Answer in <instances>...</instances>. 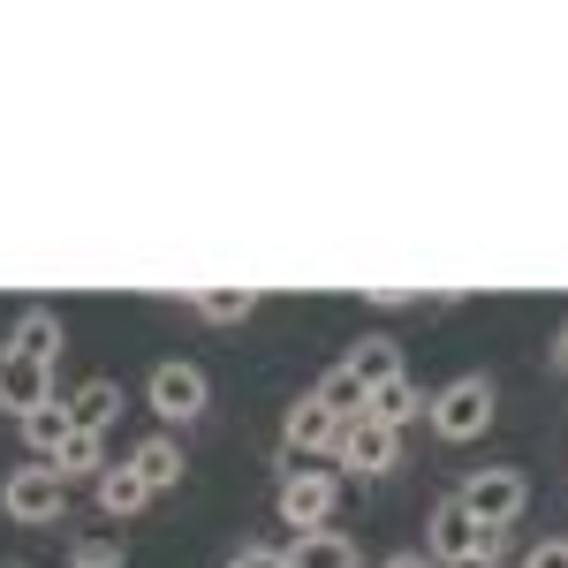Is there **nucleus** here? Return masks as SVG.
<instances>
[{
	"label": "nucleus",
	"instance_id": "obj_1",
	"mask_svg": "<svg viewBox=\"0 0 568 568\" xmlns=\"http://www.w3.org/2000/svg\"><path fill=\"white\" fill-rule=\"evenodd\" d=\"M425 417H433V433H439V439H455V447L485 439V425H493V379H485V372H463V379H447V387L425 402Z\"/></svg>",
	"mask_w": 568,
	"mask_h": 568
},
{
	"label": "nucleus",
	"instance_id": "obj_2",
	"mask_svg": "<svg viewBox=\"0 0 568 568\" xmlns=\"http://www.w3.org/2000/svg\"><path fill=\"white\" fill-rule=\"evenodd\" d=\"M455 500H463V508H470V524L493 538V530H508L530 508V478H524V470H508V463H500V470H470Z\"/></svg>",
	"mask_w": 568,
	"mask_h": 568
},
{
	"label": "nucleus",
	"instance_id": "obj_3",
	"mask_svg": "<svg viewBox=\"0 0 568 568\" xmlns=\"http://www.w3.org/2000/svg\"><path fill=\"white\" fill-rule=\"evenodd\" d=\"M334 500H342V478H334V470H311V463H296V470L281 478V493H273L281 524L296 530V538H304V530H326Z\"/></svg>",
	"mask_w": 568,
	"mask_h": 568
},
{
	"label": "nucleus",
	"instance_id": "obj_4",
	"mask_svg": "<svg viewBox=\"0 0 568 568\" xmlns=\"http://www.w3.org/2000/svg\"><path fill=\"white\" fill-rule=\"evenodd\" d=\"M0 508L16 524H61L69 516V485H61L53 463H23V470H8V485H0Z\"/></svg>",
	"mask_w": 568,
	"mask_h": 568
},
{
	"label": "nucleus",
	"instance_id": "obj_5",
	"mask_svg": "<svg viewBox=\"0 0 568 568\" xmlns=\"http://www.w3.org/2000/svg\"><path fill=\"white\" fill-rule=\"evenodd\" d=\"M144 402H152V417H160V425H197V417H205V402H213V379H205L197 364L168 356V364L152 372Z\"/></svg>",
	"mask_w": 568,
	"mask_h": 568
},
{
	"label": "nucleus",
	"instance_id": "obj_6",
	"mask_svg": "<svg viewBox=\"0 0 568 568\" xmlns=\"http://www.w3.org/2000/svg\"><path fill=\"white\" fill-rule=\"evenodd\" d=\"M334 455H342V470H356V478H387L394 463H402V433H387L379 417H349L334 433Z\"/></svg>",
	"mask_w": 568,
	"mask_h": 568
},
{
	"label": "nucleus",
	"instance_id": "obj_7",
	"mask_svg": "<svg viewBox=\"0 0 568 568\" xmlns=\"http://www.w3.org/2000/svg\"><path fill=\"white\" fill-rule=\"evenodd\" d=\"M485 546H493V538L470 524V508H463V500H439V508H433V530H425V561H433V568L470 561V554H485Z\"/></svg>",
	"mask_w": 568,
	"mask_h": 568
},
{
	"label": "nucleus",
	"instance_id": "obj_8",
	"mask_svg": "<svg viewBox=\"0 0 568 568\" xmlns=\"http://www.w3.org/2000/svg\"><path fill=\"white\" fill-rule=\"evenodd\" d=\"M334 433H342V417H334V409H318V402L304 394V402L281 417V455H288V470L311 463V455H334Z\"/></svg>",
	"mask_w": 568,
	"mask_h": 568
},
{
	"label": "nucleus",
	"instance_id": "obj_9",
	"mask_svg": "<svg viewBox=\"0 0 568 568\" xmlns=\"http://www.w3.org/2000/svg\"><path fill=\"white\" fill-rule=\"evenodd\" d=\"M342 364H349V379L364 387V402H372L379 387H394V379H402V342H394V334H364V342H349V356H342Z\"/></svg>",
	"mask_w": 568,
	"mask_h": 568
},
{
	"label": "nucleus",
	"instance_id": "obj_10",
	"mask_svg": "<svg viewBox=\"0 0 568 568\" xmlns=\"http://www.w3.org/2000/svg\"><path fill=\"white\" fill-rule=\"evenodd\" d=\"M39 402H53V372H39V364L0 349V409H8V417H31Z\"/></svg>",
	"mask_w": 568,
	"mask_h": 568
},
{
	"label": "nucleus",
	"instance_id": "obj_11",
	"mask_svg": "<svg viewBox=\"0 0 568 568\" xmlns=\"http://www.w3.org/2000/svg\"><path fill=\"white\" fill-rule=\"evenodd\" d=\"M61 349H69V334H61L53 311H23L16 334H8V356H23V364H39V372H53V356H61Z\"/></svg>",
	"mask_w": 568,
	"mask_h": 568
},
{
	"label": "nucleus",
	"instance_id": "obj_12",
	"mask_svg": "<svg viewBox=\"0 0 568 568\" xmlns=\"http://www.w3.org/2000/svg\"><path fill=\"white\" fill-rule=\"evenodd\" d=\"M281 561L288 568H356V538L349 530H304V538L281 546Z\"/></svg>",
	"mask_w": 568,
	"mask_h": 568
},
{
	"label": "nucleus",
	"instance_id": "obj_13",
	"mask_svg": "<svg viewBox=\"0 0 568 568\" xmlns=\"http://www.w3.org/2000/svg\"><path fill=\"white\" fill-rule=\"evenodd\" d=\"M114 417H122V387H114V379H84V387L69 394V425H77V433H99V439H106V425H114Z\"/></svg>",
	"mask_w": 568,
	"mask_h": 568
},
{
	"label": "nucleus",
	"instance_id": "obj_14",
	"mask_svg": "<svg viewBox=\"0 0 568 568\" xmlns=\"http://www.w3.org/2000/svg\"><path fill=\"white\" fill-rule=\"evenodd\" d=\"M130 470L144 478V493H175V485H182V447H175L168 433H160V439H144V447L130 455Z\"/></svg>",
	"mask_w": 568,
	"mask_h": 568
},
{
	"label": "nucleus",
	"instance_id": "obj_15",
	"mask_svg": "<svg viewBox=\"0 0 568 568\" xmlns=\"http://www.w3.org/2000/svg\"><path fill=\"white\" fill-rule=\"evenodd\" d=\"M53 470H61V485H69V478H99V470H106V439L69 425V439L53 447Z\"/></svg>",
	"mask_w": 568,
	"mask_h": 568
},
{
	"label": "nucleus",
	"instance_id": "obj_16",
	"mask_svg": "<svg viewBox=\"0 0 568 568\" xmlns=\"http://www.w3.org/2000/svg\"><path fill=\"white\" fill-rule=\"evenodd\" d=\"M144 500H152V493H144V478H136L130 463H106V470H99V508H106L114 524H122V516H136Z\"/></svg>",
	"mask_w": 568,
	"mask_h": 568
},
{
	"label": "nucleus",
	"instance_id": "obj_17",
	"mask_svg": "<svg viewBox=\"0 0 568 568\" xmlns=\"http://www.w3.org/2000/svg\"><path fill=\"white\" fill-rule=\"evenodd\" d=\"M364 417H379L387 433H402V425H417V417H425V394L409 387V379H394V387H379L372 402H364Z\"/></svg>",
	"mask_w": 568,
	"mask_h": 568
},
{
	"label": "nucleus",
	"instance_id": "obj_18",
	"mask_svg": "<svg viewBox=\"0 0 568 568\" xmlns=\"http://www.w3.org/2000/svg\"><path fill=\"white\" fill-rule=\"evenodd\" d=\"M16 425H23V439H31V455L53 463V447L69 439V402H39V409H31V417H16Z\"/></svg>",
	"mask_w": 568,
	"mask_h": 568
},
{
	"label": "nucleus",
	"instance_id": "obj_19",
	"mask_svg": "<svg viewBox=\"0 0 568 568\" xmlns=\"http://www.w3.org/2000/svg\"><path fill=\"white\" fill-rule=\"evenodd\" d=\"M311 402H318V409H334L342 425H349V417H364V387L349 379V364H334V372H326V379L311 387Z\"/></svg>",
	"mask_w": 568,
	"mask_h": 568
},
{
	"label": "nucleus",
	"instance_id": "obj_20",
	"mask_svg": "<svg viewBox=\"0 0 568 568\" xmlns=\"http://www.w3.org/2000/svg\"><path fill=\"white\" fill-rule=\"evenodd\" d=\"M251 311H258V288H205L197 296V318L205 326H243Z\"/></svg>",
	"mask_w": 568,
	"mask_h": 568
},
{
	"label": "nucleus",
	"instance_id": "obj_21",
	"mask_svg": "<svg viewBox=\"0 0 568 568\" xmlns=\"http://www.w3.org/2000/svg\"><path fill=\"white\" fill-rule=\"evenodd\" d=\"M122 561H130L122 530H84V538L69 546V568H122Z\"/></svg>",
	"mask_w": 568,
	"mask_h": 568
},
{
	"label": "nucleus",
	"instance_id": "obj_22",
	"mask_svg": "<svg viewBox=\"0 0 568 568\" xmlns=\"http://www.w3.org/2000/svg\"><path fill=\"white\" fill-rule=\"evenodd\" d=\"M524 568H568V538H538Z\"/></svg>",
	"mask_w": 568,
	"mask_h": 568
},
{
	"label": "nucleus",
	"instance_id": "obj_23",
	"mask_svg": "<svg viewBox=\"0 0 568 568\" xmlns=\"http://www.w3.org/2000/svg\"><path fill=\"white\" fill-rule=\"evenodd\" d=\"M227 568H288V561H281V546H243V554H227Z\"/></svg>",
	"mask_w": 568,
	"mask_h": 568
},
{
	"label": "nucleus",
	"instance_id": "obj_24",
	"mask_svg": "<svg viewBox=\"0 0 568 568\" xmlns=\"http://www.w3.org/2000/svg\"><path fill=\"white\" fill-rule=\"evenodd\" d=\"M379 568H433V561H425V554H387Z\"/></svg>",
	"mask_w": 568,
	"mask_h": 568
},
{
	"label": "nucleus",
	"instance_id": "obj_25",
	"mask_svg": "<svg viewBox=\"0 0 568 568\" xmlns=\"http://www.w3.org/2000/svg\"><path fill=\"white\" fill-rule=\"evenodd\" d=\"M447 568H500V561H493V546H485V554H470V561H447Z\"/></svg>",
	"mask_w": 568,
	"mask_h": 568
},
{
	"label": "nucleus",
	"instance_id": "obj_26",
	"mask_svg": "<svg viewBox=\"0 0 568 568\" xmlns=\"http://www.w3.org/2000/svg\"><path fill=\"white\" fill-rule=\"evenodd\" d=\"M554 364H561V372H568V326H561V334H554Z\"/></svg>",
	"mask_w": 568,
	"mask_h": 568
}]
</instances>
